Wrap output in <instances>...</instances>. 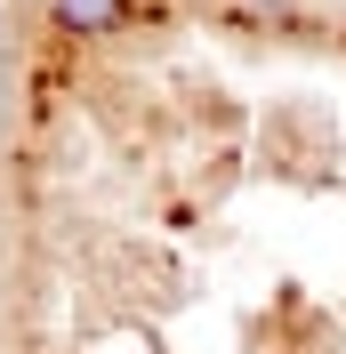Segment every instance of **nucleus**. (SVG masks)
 Masks as SVG:
<instances>
[{
    "label": "nucleus",
    "mask_w": 346,
    "mask_h": 354,
    "mask_svg": "<svg viewBox=\"0 0 346 354\" xmlns=\"http://www.w3.org/2000/svg\"><path fill=\"white\" fill-rule=\"evenodd\" d=\"M48 24L57 32H81V41H105V32L137 24V0H48Z\"/></svg>",
    "instance_id": "obj_1"
}]
</instances>
